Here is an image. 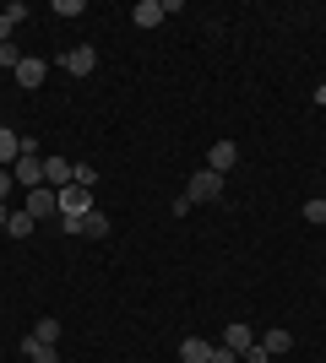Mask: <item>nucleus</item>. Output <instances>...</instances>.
Wrapping results in <instances>:
<instances>
[{
    "label": "nucleus",
    "instance_id": "nucleus-1",
    "mask_svg": "<svg viewBox=\"0 0 326 363\" xmlns=\"http://www.w3.org/2000/svg\"><path fill=\"white\" fill-rule=\"evenodd\" d=\"M87 212H93V190H82V184H65V190H60V228H65V233H77Z\"/></svg>",
    "mask_w": 326,
    "mask_h": 363
},
{
    "label": "nucleus",
    "instance_id": "nucleus-2",
    "mask_svg": "<svg viewBox=\"0 0 326 363\" xmlns=\"http://www.w3.org/2000/svg\"><path fill=\"white\" fill-rule=\"evenodd\" d=\"M11 179L22 184V190H38V184H44V157L33 152V141H28V147H22V157H16V163H11Z\"/></svg>",
    "mask_w": 326,
    "mask_h": 363
},
{
    "label": "nucleus",
    "instance_id": "nucleus-3",
    "mask_svg": "<svg viewBox=\"0 0 326 363\" xmlns=\"http://www.w3.org/2000/svg\"><path fill=\"white\" fill-rule=\"evenodd\" d=\"M217 196H223V174L196 168V174H190V184H185V201H190V206H202V201H217Z\"/></svg>",
    "mask_w": 326,
    "mask_h": 363
},
{
    "label": "nucleus",
    "instance_id": "nucleus-4",
    "mask_svg": "<svg viewBox=\"0 0 326 363\" xmlns=\"http://www.w3.org/2000/svg\"><path fill=\"white\" fill-rule=\"evenodd\" d=\"M28 217H33V223H44V217H60V190H49V184L28 190Z\"/></svg>",
    "mask_w": 326,
    "mask_h": 363
},
{
    "label": "nucleus",
    "instance_id": "nucleus-5",
    "mask_svg": "<svg viewBox=\"0 0 326 363\" xmlns=\"http://www.w3.org/2000/svg\"><path fill=\"white\" fill-rule=\"evenodd\" d=\"M11 76H16V87H28V92H33V87H44V76H49V60H33V55H22V65H16Z\"/></svg>",
    "mask_w": 326,
    "mask_h": 363
},
{
    "label": "nucleus",
    "instance_id": "nucleus-6",
    "mask_svg": "<svg viewBox=\"0 0 326 363\" xmlns=\"http://www.w3.org/2000/svg\"><path fill=\"white\" fill-rule=\"evenodd\" d=\"M60 65H65L71 76H87V71L98 65V49H93V44H77V49H65V55H60Z\"/></svg>",
    "mask_w": 326,
    "mask_h": 363
},
{
    "label": "nucleus",
    "instance_id": "nucleus-7",
    "mask_svg": "<svg viewBox=\"0 0 326 363\" xmlns=\"http://www.w3.org/2000/svg\"><path fill=\"white\" fill-rule=\"evenodd\" d=\"M234 163H239V147H234V141H212V147H207V168H212V174H229Z\"/></svg>",
    "mask_w": 326,
    "mask_h": 363
},
{
    "label": "nucleus",
    "instance_id": "nucleus-8",
    "mask_svg": "<svg viewBox=\"0 0 326 363\" xmlns=\"http://www.w3.org/2000/svg\"><path fill=\"white\" fill-rule=\"evenodd\" d=\"M22 147H28V141L16 136L11 125H0V168H11V163H16V157H22Z\"/></svg>",
    "mask_w": 326,
    "mask_h": 363
},
{
    "label": "nucleus",
    "instance_id": "nucleus-9",
    "mask_svg": "<svg viewBox=\"0 0 326 363\" xmlns=\"http://www.w3.org/2000/svg\"><path fill=\"white\" fill-rule=\"evenodd\" d=\"M223 347H234V352H239V358H245V352L256 347V336H250V325H245V320H234L229 331H223Z\"/></svg>",
    "mask_w": 326,
    "mask_h": 363
},
{
    "label": "nucleus",
    "instance_id": "nucleus-10",
    "mask_svg": "<svg viewBox=\"0 0 326 363\" xmlns=\"http://www.w3.org/2000/svg\"><path fill=\"white\" fill-rule=\"evenodd\" d=\"M131 22H136V28H158V22H163V0H136Z\"/></svg>",
    "mask_w": 326,
    "mask_h": 363
},
{
    "label": "nucleus",
    "instance_id": "nucleus-11",
    "mask_svg": "<svg viewBox=\"0 0 326 363\" xmlns=\"http://www.w3.org/2000/svg\"><path fill=\"white\" fill-rule=\"evenodd\" d=\"M44 184L65 190V184H71V163H65V157H44Z\"/></svg>",
    "mask_w": 326,
    "mask_h": 363
},
{
    "label": "nucleus",
    "instance_id": "nucleus-12",
    "mask_svg": "<svg viewBox=\"0 0 326 363\" xmlns=\"http://www.w3.org/2000/svg\"><path fill=\"white\" fill-rule=\"evenodd\" d=\"M22 352H28V363H60V352H55V342H22Z\"/></svg>",
    "mask_w": 326,
    "mask_h": 363
},
{
    "label": "nucleus",
    "instance_id": "nucleus-13",
    "mask_svg": "<svg viewBox=\"0 0 326 363\" xmlns=\"http://www.w3.org/2000/svg\"><path fill=\"white\" fill-rule=\"evenodd\" d=\"M261 347L272 352V358H283V352L294 347V331H283V325H278V331H266V336H261Z\"/></svg>",
    "mask_w": 326,
    "mask_h": 363
},
{
    "label": "nucleus",
    "instance_id": "nucleus-14",
    "mask_svg": "<svg viewBox=\"0 0 326 363\" xmlns=\"http://www.w3.org/2000/svg\"><path fill=\"white\" fill-rule=\"evenodd\" d=\"M77 233H82V239H104V233H109V217H104V212L93 206V212L82 217V228H77Z\"/></svg>",
    "mask_w": 326,
    "mask_h": 363
},
{
    "label": "nucleus",
    "instance_id": "nucleus-15",
    "mask_svg": "<svg viewBox=\"0 0 326 363\" xmlns=\"http://www.w3.org/2000/svg\"><path fill=\"white\" fill-rule=\"evenodd\" d=\"M207 352L212 347H207L202 336H185V342H180V363H207Z\"/></svg>",
    "mask_w": 326,
    "mask_h": 363
},
{
    "label": "nucleus",
    "instance_id": "nucleus-16",
    "mask_svg": "<svg viewBox=\"0 0 326 363\" xmlns=\"http://www.w3.org/2000/svg\"><path fill=\"white\" fill-rule=\"evenodd\" d=\"M6 233H11V239H28V233H33V217H28V206H22V212H11Z\"/></svg>",
    "mask_w": 326,
    "mask_h": 363
},
{
    "label": "nucleus",
    "instance_id": "nucleus-17",
    "mask_svg": "<svg viewBox=\"0 0 326 363\" xmlns=\"http://www.w3.org/2000/svg\"><path fill=\"white\" fill-rule=\"evenodd\" d=\"M71 184H82V190H87V184H98V168H93V163H71Z\"/></svg>",
    "mask_w": 326,
    "mask_h": 363
},
{
    "label": "nucleus",
    "instance_id": "nucleus-18",
    "mask_svg": "<svg viewBox=\"0 0 326 363\" xmlns=\"http://www.w3.org/2000/svg\"><path fill=\"white\" fill-rule=\"evenodd\" d=\"M305 223H315V228H326V196H315V201H305Z\"/></svg>",
    "mask_w": 326,
    "mask_h": 363
},
{
    "label": "nucleus",
    "instance_id": "nucleus-19",
    "mask_svg": "<svg viewBox=\"0 0 326 363\" xmlns=\"http://www.w3.org/2000/svg\"><path fill=\"white\" fill-rule=\"evenodd\" d=\"M55 336H60V320H38L33 325V342H55Z\"/></svg>",
    "mask_w": 326,
    "mask_h": 363
},
{
    "label": "nucleus",
    "instance_id": "nucleus-20",
    "mask_svg": "<svg viewBox=\"0 0 326 363\" xmlns=\"http://www.w3.org/2000/svg\"><path fill=\"white\" fill-rule=\"evenodd\" d=\"M0 65H6V71H16V65H22V49H16V44H0Z\"/></svg>",
    "mask_w": 326,
    "mask_h": 363
},
{
    "label": "nucleus",
    "instance_id": "nucleus-21",
    "mask_svg": "<svg viewBox=\"0 0 326 363\" xmlns=\"http://www.w3.org/2000/svg\"><path fill=\"white\" fill-rule=\"evenodd\" d=\"M0 16H6V22H11V28H16V22H28V6H22V0H11V6H6V11H0Z\"/></svg>",
    "mask_w": 326,
    "mask_h": 363
},
{
    "label": "nucleus",
    "instance_id": "nucleus-22",
    "mask_svg": "<svg viewBox=\"0 0 326 363\" xmlns=\"http://www.w3.org/2000/svg\"><path fill=\"white\" fill-rule=\"evenodd\" d=\"M207 363H239V352H234V347H212V352H207Z\"/></svg>",
    "mask_w": 326,
    "mask_h": 363
},
{
    "label": "nucleus",
    "instance_id": "nucleus-23",
    "mask_svg": "<svg viewBox=\"0 0 326 363\" xmlns=\"http://www.w3.org/2000/svg\"><path fill=\"white\" fill-rule=\"evenodd\" d=\"M239 363H272V352H266L261 342H256V347H250V352H245V358H239Z\"/></svg>",
    "mask_w": 326,
    "mask_h": 363
},
{
    "label": "nucleus",
    "instance_id": "nucleus-24",
    "mask_svg": "<svg viewBox=\"0 0 326 363\" xmlns=\"http://www.w3.org/2000/svg\"><path fill=\"white\" fill-rule=\"evenodd\" d=\"M11 190H16V179H11V168H0V201L11 196Z\"/></svg>",
    "mask_w": 326,
    "mask_h": 363
},
{
    "label": "nucleus",
    "instance_id": "nucleus-25",
    "mask_svg": "<svg viewBox=\"0 0 326 363\" xmlns=\"http://www.w3.org/2000/svg\"><path fill=\"white\" fill-rule=\"evenodd\" d=\"M0 44H11V22L6 16H0Z\"/></svg>",
    "mask_w": 326,
    "mask_h": 363
},
{
    "label": "nucleus",
    "instance_id": "nucleus-26",
    "mask_svg": "<svg viewBox=\"0 0 326 363\" xmlns=\"http://www.w3.org/2000/svg\"><path fill=\"white\" fill-rule=\"evenodd\" d=\"M6 223H11V206H6V201H0V233H6Z\"/></svg>",
    "mask_w": 326,
    "mask_h": 363
},
{
    "label": "nucleus",
    "instance_id": "nucleus-27",
    "mask_svg": "<svg viewBox=\"0 0 326 363\" xmlns=\"http://www.w3.org/2000/svg\"><path fill=\"white\" fill-rule=\"evenodd\" d=\"M0 125H6V120H0Z\"/></svg>",
    "mask_w": 326,
    "mask_h": 363
}]
</instances>
